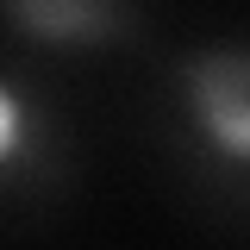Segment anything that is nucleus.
Returning a JSON list of instances; mask_svg holds the SVG:
<instances>
[{
  "instance_id": "3",
  "label": "nucleus",
  "mask_w": 250,
  "mask_h": 250,
  "mask_svg": "<svg viewBox=\"0 0 250 250\" xmlns=\"http://www.w3.org/2000/svg\"><path fill=\"white\" fill-rule=\"evenodd\" d=\"M31 150V100L0 75V169H13Z\"/></svg>"
},
{
  "instance_id": "1",
  "label": "nucleus",
  "mask_w": 250,
  "mask_h": 250,
  "mask_svg": "<svg viewBox=\"0 0 250 250\" xmlns=\"http://www.w3.org/2000/svg\"><path fill=\"white\" fill-rule=\"evenodd\" d=\"M182 88H188V113H194V125H200L207 138H213V150L225 156V163H244V150H250V75H244V50L219 44V50L188 57Z\"/></svg>"
},
{
  "instance_id": "2",
  "label": "nucleus",
  "mask_w": 250,
  "mask_h": 250,
  "mask_svg": "<svg viewBox=\"0 0 250 250\" xmlns=\"http://www.w3.org/2000/svg\"><path fill=\"white\" fill-rule=\"evenodd\" d=\"M0 13L19 38L57 44V50L106 44L119 31V0H0Z\"/></svg>"
}]
</instances>
